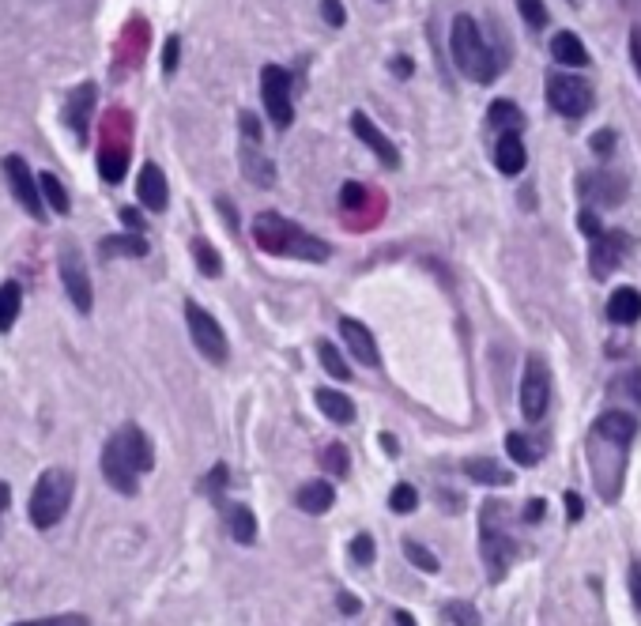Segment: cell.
<instances>
[{
  "instance_id": "1",
  "label": "cell",
  "mask_w": 641,
  "mask_h": 626,
  "mask_svg": "<svg viewBox=\"0 0 641 626\" xmlns=\"http://www.w3.org/2000/svg\"><path fill=\"white\" fill-rule=\"evenodd\" d=\"M253 238H257V246L268 249V253H276V257H298V261L321 264V261H329V253H332L329 242L313 238V234H306L302 227H295L291 219H283V215H276V212L257 215Z\"/></svg>"
},
{
  "instance_id": "2",
  "label": "cell",
  "mask_w": 641,
  "mask_h": 626,
  "mask_svg": "<svg viewBox=\"0 0 641 626\" xmlns=\"http://www.w3.org/2000/svg\"><path fill=\"white\" fill-rule=\"evenodd\" d=\"M449 50H453V61H457V68H461L468 80L491 83L494 76H498V65H494L491 46L483 42L479 23L472 16L453 19V31H449Z\"/></svg>"
},
{
  "instance_id": "3",
  "label": "cell",
  "mask_w": 641,
  "mask_h": 626,
  "mask_svg": "<svg viewBox=\"0 0 641 626\" xmlns=\"http://www.w3.org/2000/svg\"><path fill=\"white\" fill-rule=\"evenodd\" d=\"M72 502V472L65 468H46L31 495V525L34 528H53L68 513Z\"/></svg>"
},
{
  "instance_id": "4",
  "label": "cell",
  "mask_w": 641,
  "mask_h": 626,
  "mask_svg": "<svg viewBox=\"0 0 641 626\" xmlns=\"http://www.w3.org/2000/svg\"><path fill=\"white\" fill-rule=\"evenodd\" d=\"M132 117L121 110H110L102 121V136H99V174L102 182L117 185L129 170V148H132Z\"/></svg>"
},
{
  "instance_id": "5",
  "label": "cell",
  "mask_w": 641,
  "mask_h": 626,
  "mask_svg": "<svg viewBox=\"0 0 641 626\" xmlns=\"http://www.w3.org/2000/svg\"><path fill=\"white\" fill-rule=\"evenodd\" d=\"M261 99L264 110L272 117L276 129H287L295 121V106H291V72L280 65H268L261 72Z\"/></svg>"
},
{
  "instance_id": "6",
  "label": "cell",
  "mask_w": 641,
  "mask_h": 626,
  "mask_svg": "<svg viewBox=\"0 0 641 626\" xmlns=\"http://www.w3.org/2000/svg\"><path fill=\"white\" fill-rule=\"evenodd\" d=\"M547 102L551 110H559L562 117H581L592 110V87L581 76H570V72H555L547 80Z\"/></svg>"
},
{
  "instance_id": "7",
  "label": "cell",
  "mask_w": 641,
  "mask_h": 626,
  "mask_svg": "<svg viewBox=\"0 0 641 626\" xmlns=\"http://www.w3.org/2000/svg\"><path fill=\"white\" fill-rule=\"evenodd\" d=\"M185 321H189V332H193V344L200 347V355L212 359V363H227V336H223L212 313L200 302H185Z\"/></svg>"
},
{
  "instance_id": "8",
  "label": "cell",
  "mask_w": 641,
  "mask_h": 626,
  "mask_svg": "<svg viewBox=\"0 0 641 626\" xmlns=\"http://www.w3.org/2000/svg\"><path fill=\"white\" fill-rule=\"evenodd\" d=\"M61 283H65L68 298H72V306L80 313H91V276H87V264H83V253L76 242H65L61 246Z\"/></svg>"
},
{
  "instance_id": "9",
  "label": "cell",
  "mask_w": 641,
  "mask_h": 626,
  "mask_svg": "<svg viewBox=\"0 0 641 626\" xmlns=\"http://www.w3.org/2000/svg\"><path fill=\"white\" fill-rule=\"evenodd\" d=\"M547 400H551V370H547L543 359L532 355L525 363V378H521V415H525L528 423L543 419Z\"/></svg>"
},
{
  "instance_id": "10",
  "label": "cell",
  "mask_w": 641,
  "mask_h": 626,
  "mask_svg": "<svg viewBox=\"0 0 641 626\" xmlns=\"http://www.w3.org/2000/svg\"><path fill=\"white\" fill-rule=\"evenodd\" d=\"M4 178L12 185L16 200L34 215V219H46V204H42V193H38V182H34V170L19 155H4Z\"/></svg>"
},
{
  "instance_id": "11",
  "label": "cell",
  "mask_w": 641,
  "mask_h": 626,
  "mask_svg": "<svg viewBox=\"0 0 641 626\" xmlns=\"http://www.w3.org/2000/svg\"><path fill=\"white\" fill-rule=\"evenodd\" d=\"M110 442L117 445V453H121V457H125V461H129L132 468L140 472V476H144V472H151V468H155V449H151L148 434H144V430L136 427V423H125V427L117 430V434H114V438H110Z\"/></svg>"
},
{
  "instance_id": "12",
  "label": "cell",
  "mask_w": 641,
  "mask_h": 626,
  "mask_svg": "<svg viewBox=\"0 0 641 626\" xmlns=\"http://www.w3.org/2000/svg\"><path fill=\"white\" fill-rule=\"evenodd\" d=\"M102 476H106V483H110L114 491H121V495H136V491H140V472L117 453L114 442H106V449H102Z\"/></svg>"
},
{
  "instance_id": "13",
  "label": "cell",
  "mask_w": 641,
  "mask_h": 626,
  "mask_svg": "<svg viewBox=\"0 0 641 626\" xmlns=\"http://www.w3.org/2000/svg\"><path fill=\"white\" fill-rule=\"evenodd\" d=\"M95 99H99L95 83H80L65 102V121H68V129L80 136V144L87 140V132H91V110H95Z\"/></svg>"
},
{
  "instance_id": "14",
  "label": "cell",
  "mask_w": 641,
  "mask_h": 626,
  "mask_svg": "<svg viewBox=\"0 0 641 626\" xmlns=\"http://www.w3.org/2000/svg\"><path fill=\"white\" fill-rule=\"evenodd\" d=\"M513 555H517V544L510 536L494 532V528H483V562H487V574L491 581H502L506 570L513 566Z\"/></svg>"
},
{
  "instance_id": "15",
  "label": "cell",
  "mask_w": 641,
  "mask_h": 626,
  "mask_svg": "<svg viewBox=\"0 0 641 626\" xmlns=\"http://www.w3.org/2000/svg\"><path fill=\"white\" fill-rule=\"evenodd\" d=\"M351 129H355V136H359L366 148L378 155L381 163H385V166H400V151H396V144L378 129V125H374V121H370V117L362 114V110H359V114H351Z\"/></svg>"
},
{
  "instance_id": "16",
  "label": "cell",
  "mask_w": 641,
  "mask_h": 626,
  "mask_svg": "<svg viewBox=\"0 0 641 626\" xmlns=\"http://www.w3.org/2000/svg\"><path fill=\"white\" fill-rule=\"evenodd\" d=\"M340 336H344L347 351L359 359L362 366H378L381 355H378V344H374V332L366 329L362 321L355 317H340Z\"/></svg>"
},
{
  "instance_id": "17",
  "label": "cell",
  "mask_w": 641,
  "mask_h": 626,
  "mask_svg": "<svg viewBox=\"0 0 641 626\" xmlns=\"http://www.w3.org/2000/svg\"><path fill=\"white\" fill-rule=\"evenodd\" d=\"M136 193H140V204L148 212H163L170 204V185H166V174L155 163H148L140 170V182H136Z\"/></svg>"
},
{
  "instance_id": "18",
  "label": "cell",
  "mask_w": 641,
  "mask_h": 626,
  "mask_svg": "<svg viewBox=\"0 0 641 626\" xmlns=\"http://www.w3.org/2000/svg\"><path fill=\"white\" fill-rule=\"evenodd\" d=\"M623 249H626V238L619 234H600V238H592V272L596 276H611V268L623 261Z\"/></svg>"
},
{
  "instance_id": "19",
  "label": "cell",
  "mask_w": 641,
  "mask_h": 626,
  "mask_svg": "<svg viewBox=\"0 0 641 626\" xmlns=\"http://www.w3.org/2000/svg\"><path fill=\"white\" fill-rule=\"evenodd\" d=\"M596 434L611 445H630L634 434H638V419L626 412H604L596 419Z\"/></svg>"
},
{
  "instance_id": "20",
  "label": "cell",
  "mask_w": 641,
  "mask_h": 626,
  "mask_svg": "<svg viewBox=\"0 0 641 626\" xmlns=\"http://www.w3.org/2000/svg\"><path fill=\"white\" fill-rule=\"evenodd\" d=\"M494 163L502 174H521L528 163L525 144H521V132H502L498 136V148H494Z\"/></svg>"
},
{
  "instance_id": "21",
  "label": "cell",
  "mask_w": 641,
  "mask_h": 626,
  "mask_svg": "<svg viewBox=\"0 0 641 626\" xmlns=\"http://www.w3.org/2000/svg\"><path fill=\"white\" fill-rule=\"evenodd\" d=\"M551 57L566 68H585L589 65V50H585V42L577 38L574 31H559L551 38Z\"/></svg>"
},
{
  "instance_id": "22",
  "label": "cell",
  "mask_w": 641,
  "mask_h": 626,
  "mask_svg": "<svg viewBox=\"0 0 641 626\" xmlns=\"http://www.w3.org/2000/svg\"><path fill=\"white\" fill-rule=\"evenodd\" d=\"M298 510L306 513H329L332 502H336V487L332 483H325V479H313V483H306L302 491H298Z\"/></svg>"
},
{
  "instance_id": "23",
  "label": "cell",
  "mask_w": 641,
  "mask_h": 626,
  "mask_svg": "<svg viewBox=\"0 0 641 626\" xmlns=\"http://www.w3.org/2000/svg\"><path fill=\"white\" fill-rule=\"evenodd\" d=\"M242 174H246L253 185H261V189L276 185V163H268L261 151H257V144H246V148H242Z\"/></svg>"
},
{
  "instance_id": "24",
  "label": "cell",
  "mask_w": 641,
  "mask_h": 626,
  "mask_svg": "<svg viewBox=\"0 0 641 626\" xmlns=\"http://www.w3.org/2000/svg\"><path fill=\"white\" fill-rule=\"evenodd\" d=\"M608 317L615 325H634L641 317V291H634V287H619L608 302Z\"/></svg>"
},
{
  "instance_id": "25",
  "label": "cell",
  "mask_w": 641,
  "mask_h": 626,
  "mask_svg": "<svg viewBox=\"0 0 641 626\" xmlns=\"http://www.w3.org/2000/svg\"><path fill=\"white\" fill-rule=\"evenodd\" d=\"M370 200H374V189H366L359 182H347L340 189V204H344V215H355V219H366L362 227H374V215L366 212L370 208Z\"/></svg>"
},
{
  "instance_id": "26",
  "label": "cell",
  "mask_w": 641,
  "mask_h": 626,
  "mask_svg": "<svg viewBox=\"0 0 641 626\" xmlns=\"http://www.w3.org/2000/svg\"><path fill=\"white\" fill-rule=\"evenodd\" d=\"M317 408L329 415L332 423H340V427H347V423L355 419V404H351V396L336 393V389H317Z\"/></svg>"
},
{
  "instance_id": "27",
  "label": "cell",
  "mask_w": 641,
  "mask_h": 626,
  "mask_svg": "<svg viewBox=\"0 0 641 626\" xmlns=\"http://www.w3.org/2000/svg\"><path fill=\"white\" fill-rule=\"evenodd\" d=\"M227 525H231V536L238 544H253V540H257V517H253V510L242 506V502H231V506H227Z\"/></svg>"
},
{
  "instance_id": "28",
  "label": "cell",
  "mask_w": 641,
  "mask_h": 626,
  "mask_svg": "<svg viewBox=\"0 0 641 626\" xmlns=\"http://www.w3.org/2000/svg\"><path fill=\"white\" fill-rule=\"evenodd\" d=\"M464 472H468V479H476V483H487V487H510L513 483V472H506L498 461H468L464 464Z\"/></svg>"
},
{
  "instance_id": "29",
  "label": "cell",
  "mask_w": 641,
  "mask_h": 626,
  "mask_svg": "<svg viewBox=\"0 0 641 626\" xmlns=\"http://www.w3.org/2000/svg\"><path fill=\"white\" fill-rule=\"evenodd\" d=\"M102 253H110V257H148V238L144 234H110V238H102Z\"/></svg>"
},
{
  "instance_id": "30",
  "label": "cell",
  "mask_w": 641,
  "mask_h": 626,
  "mask_svg": "<svg viewBox=\"0 0 641 626\" xmlns=\"http://www.w3.org/2000/svg\"><path fill=\"white\" fill-rule=\"evenodd\" d=\"M487 121H491L498 132H521V125H525V114L517 110V102L498 99V102H491V114H487Z\"/></svg>"
},
{
  "instance_id": "31",
  "label": "cell",
  "mask_w": 641,
  "mask_h": 626,
  "mask_svg": "<svg viewBox=\"0 0 641 626\" xmlns=\"http://www.w3.org/2000/svg\"><path fill=\"white\" fill-rule=\"evenodd\" d=\"M38 193H42V200H46L57 215H68L72 204H68V193H65V185H61L57 174H38Z\"/></svg>"
},
{
  "instance_id": "32",
  "label": "cell",
  "mask_w": 641,
  "mask_h": 626,
  "mask_svg": "<svg viewBox=\"0 0 641 626\" xmlns=\"http://www.w3.org/2000/svg\"><path fill=\"white\" fill-rule=\"evenodd\" d=\"M19 306H23V291H19V283H4V287H0V332H8L12 325H16Z\"/></svg>"
},
{
  "instance_id": "33",
  "label": "cell",
  "mask_w": 641,
  "mask_h": 626,
  "mask_svg": "<svg viewBox=\"0 0 641 626\" xmlns=\"http://www.w3.org/2000/svg\"><path fill=\"white\" fill-rule=\"evenodd\" d=\"M321 468L329 472V476H347L351 472V453H347L344 442H329L325 449H321Z\"/></svg>"
},
{
  "instance_id": "34",
  "label": "cell",
  "mask_w": 641,
  "mask_h": 626,
  "mask_svg": "<svg viewBox=\"0 0 641 626\" xmlns=\"http://www.w3.org/2000/svg\"><path fill=\"white\" fill-rule=\"evenodd\" d=\"M317 359H321V366L329 370L336 381H351V370H347L344 355L336 351V344H329V340H317Z\"/></svg>"
},
{
  "instance_id": "35",
  "label": "cell",
  "mask_w": 641,
  "mask_h": 626,
  "mask_svg": "<svg viewBox=\"0 0 641 626\" xmlns=\"http://www.w3.org/2000/svg\"><path fill=\"white\" fill-rule=\"evenodd\" d=\"M506 453H510L517 464H525V468H532V464L540 461V445H532L528 434H510V438H506Z\"/></svg>"
},
{
  "instance_id": "36",
  "label": "cell",
  "mask_w": 641,
  "mask_h": 626,
  "mask_svg": "<svg viewBox=\"0 0 641 626\" xmlns=\"http://www.w3.org/2000/svg\"><path fill=\"white\" fill-rule=\"evenodd\" d=\"M193 261H197V268H200V276H219L223 272V261H219V253H215L204 238H197L193 242Z\"/></svg>"
},
{
  "instance_id": "37",
  "label": "cell",
  "mask_w": 641,
  "mask_h": 626,
  "mask_svg": "<svg viewBox=\"0 0 641 626\" xmlns=\"http://www.w3.org/2000/svg\"><path fill=\"white\" fill-rule=\"evenodd\" d=\"M389 506H393L396 513H411L419 506V491H415L411 483H396L393 495H389Z\"/></svg>"
},
{
  "instance_id": "38",
  "label": "cell",
  "mask_w": 641,
  "mask_h": 626,
  "mask_svg": "<svg viewBox=\"0 0 641 626\" xmlns=\"http://www.w3.org/2000/svg\"><path fill=\"white\" fill-rule=\"evenodd\" d=\"M404 555H408V559L415 562L419 570H427V574H434V570H438V559H434V555H430L423 544H415V540H408V544H404Z\"/></svg>"
},
{
  "instance_id": "39",
  "label": "cell",
  "mask_w": 641,
  "mask_h": 626,
  "mask_svg": "<svg viewBox=\"0 0 641 626\" xmlns=\"http://www.w3.org/2000/svg\"><path fill=\"white\" fill-rule=\"evenodd\" d=\"M351 559H355V566H370V562H374V536L359 532V536L351 540Z\"/></svg>"
},
{
  "instance_id": "40",
  "label": "cell",
  "mask_w": 641,
  "mask_h": 626,
  "mask_svg": "<svg viewBox=\"0 0 641 626\" xmlns=\"http://www.w3.org/2000/svg\"><path fill=\"white\" fill-rule=\"evenodd\" d=\"M16 626H91L87 615L68 611V615H50V619H34V623H16Z\"/></svg>"
},
{
  "instance_id": "41",
  "label": "cell",
  "mask_w": 641,
  "mask_h": 626,
  "mask_svg": "<svg viewBox=\"0 0 641 626\" xmlns=\"http://www.w3.org/2000/svg\"><path fill=\"white\" fill-rule=\"evenodd\" d=\"M517 8H521V16H525L528 27H543V23H547V8H543V0H517Z\"/></svg>"
},
{
  "instance_id": "42",
  "label": "cell",
  "mask_w": 641,
  "mask_h": 626,
  "mask_svg": "<svg viewBox=\"0 0 641 626\" xmlns=\"http://www.w3.org/2000/svg\"><path fill=\"white\" fill-rule=\"evenodd\" d=\"M449 619L457 626H479V615H476V608L472 604H449Z\"/></svg>"
},
{
  "instance_id": "43",
  "label": "cell",
  "mask_w": 641,
  "mask_h": 626,
  "mask_svg": "<svg viewBox=\"0 0 641 626\" xmlns=\"http://www.w3.org/2000/svg\"><path fill=\"white\" fill-rule=\"evenodd\" d=\"M178 57H181V38H166V50H163V72L166 76H174Z\"/></svg>"
},
{
  "instance_id": "44",
  "label": "cell",
  "mask_w": 641,
  "mask_h": 626,
  "mask_svg": "<svg viewBox=\"0 0 641 626\" xmlns=\"http://www.w3.org/2000/svg\"><path fill=\"white\" fill-rule=\"evenodd\" d=\"M238 125H242V136H246L249 144H261V121H257V114H242L238 117Z\"/></svg>"
},
{
  "instance_id": "45",
  "label": "cell",
  "mask_w": 641,
  "mask_h": 626,
  "mask_svg": "<svg viewBox=\"0 0 641 626\" xmlns=\"http://www.w3.org/2000/svg\"><path fill=\"white\" fill-rule=\"evenodd\" d=\"M592 185L600 189V200H608V204H615V200H619V185L611 182L608 174H596V178H592Z\"/></svg>"
},
{
  "instance_id": "46",
  "label": "cell",
  "mask_w": 641,
  "mask_h": 626,
  "mask_svg": "<svg viewBox=\"0 0 641 626\" xmlns=\"http://www.w3.org/2000/svg\"><path fill=\"white\" fill-rule=\"evenodd\" d=\"M321 12H325V23H329V27H344V4H340V0H325V4H321Z\"/></svg>"
},
{
  "instance_id": "47",
  "label": "cell",
  "mask_w": 641,
  "mask_h": 626,
  "mask_svg": "<svg viewBox=\"0 0 641 626\" xmlns=\"http://www.w3.org/2000/svg\"><path fill=\"white\" fill-rule=\"evenodd\" d=\"M121 223H125L129 234H144V215L136 212V208H125V212H121Z\"/></svg>"
},
{
  "instance_id": "48",
  "label": "cell",
  "mask_w": 641,
  "mask_h": 626,
  "mask_svg": "<svg viewBox=\"0 0 641 626\" xmlns=\"http://www.w3.org/2000/svg\"><path fill=\"white\" fill-rule=\"evenodd\" d=\"M208 487H212V498H223V487H227V468L215 464V472L208 476Z\"/></svg>"
},
{
  "instance_id": "49",
  "label": "cell",
  "mask_w": 641,
  "mask_h": 626,
  "mask_svg": "<svg viewBox=\"0 0 641 626\" xmlns=\"http://www.w3.org/2000/svg\"><path fill=\"white\" fill-rule=\"evenodd\" d=\"M630 596H634V608L641 611V562L630 566Z\"/></svg>"
},
{
  "instance_id": "50",
  "label": "cell",
  "mask_w": 641,
  "mask_h": 626,
  "mask_svg": "<svg viewBox=\"0 0 641 626\" xmlns=\"http://www.w3.org/2000/svg\"><path fill=\"white\" fill-rule=\"evenodd\" d=\"M630 57H634V68H638V80H641V27L630 31Z\"/></svg>"
},
{
  "instance_id": "51",
  "label": "cell",
  "mask_w": 641,
  "mask_h": 626,
  "mask_svg": "<svg viewBox=\"0 0 641 626\" xmlns=\"http://www.w3.org/2000/svg\"><path fill=\"white\" fill-rule=\"evenodd\" d=\"M581 231L589 234V238H600V234H604V227H600V219H596V215L585 212V215H581Z\"/></svg>"
},
{
  "instance_id": "52",
  "label": "cell",
  "mask_w": 641,
  "mask_h": 626,
  "mask_svg": "<svg viewBox=\"0 0 641 626\" xmlns=\"http://www.w3.org/2000/svg\"><path fill=\"white\" fill-rule=\"evenodd\" d=\"M393 72L400 76V80H408V76H411V61H408V57H396V61H393Z\"/></svg>"
},
{
  "instance_id": "53",
  "label": "cell",
  "mask_w": 641,
  "mask_h": 626,
  "mask_svg": "<svg viewBox=\"0 0 641 626\" xmlns=\"http://www.w3.org/2000/svg\"><path fill=\"white\" fill-rule=\"evenodd\" d=\"M543 510H547L543 502H528V506H525V521H540Z\"/></svg>"
},
{
  "instance_id": "54",
  "label": "cell",
  "mask_w": 641,
  "mask_h": 626,
  "mask_svg": "<svg viewBox=\"0 0 641 626\" xmlns=\"http://www.w3.org/2000/svg\"><path fill=\"white\" fill-rule=\"evenodd\" d=\"M340 608H344L347 615H355V611H359V600H355L351 593H340Z\"/></svg>"
},
{
  "instance_id": "55",
  "label": "cell",
  "mask_w": 641,
  "mask_h": 626,
  "mask_svg": "<svg viewBox=\"0 0 641 626\" xmlns=\"http://www.w3.org/2000/svg\"><path fill=\"white\" fill-rule=\"evenodd\" d=\"M566 506H570V517H574V521H577V517H581V498H577L574 491L566 495Z\"/></svg>"
},
{
  "instance_id": "56",
  "label": "cell",
  "mask_w": 641,
  "mask_h": 626,
  "mask_svg": "<svg viewBox=\"0 0 641 626\" xmlns=\"http://www.w3.org/2000/svg\"><path fill=\"white\" fill-rule=\"evenodd\" d=\"M381 449H385V453H400V445H396L393 434H381Z\"/></svg>"
},
{
  "instance_id": "57",
  "label": "cell",
  "mask_w": 641,
  "mask_h": 626,
  "mask_svg": "<svg viewBox=\"0 0 641 626\" xmlns=\"http://www.w3.org/2000/svg\"><path fill=\"white\" fill-rule=\"evenodd\" d=\"M393 619H396V626H415V619H411L408 611H393Z\"/></svg>"
},
{
  "instance_id": "58",
  "label": "cell",
  "mask_w": 641,
  "mask_h": 626,
  "mask_svg": "<svg viewBox=\"0 0 641 626\" xmlns=\"http://www.w3.org/2000/svg\"><path fill=\"white\" fill-rule=\"evenodd\" d=\"M8 502H12V491H8V483H0V510H8Z\"/></svg>"
},
{
  "instance_id": "59",
  "label": "cell",
  "mask_w": 641,
  "mask_h": 626,
  "mask_svg": "<svg viewBox=\"0 0 641 626\" xmlns=\"http://www.w3.org/2000/svg\"><path fill=\"white\" fill-rule=\"evenodd\" d=\"M634 393H638V400H641V370L634 374Z\"/></svg>"
}]
</instances>
